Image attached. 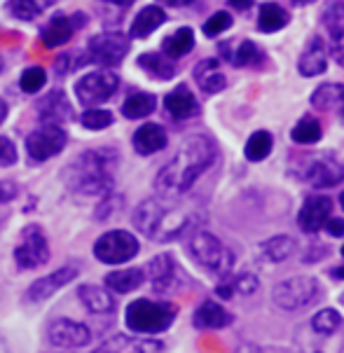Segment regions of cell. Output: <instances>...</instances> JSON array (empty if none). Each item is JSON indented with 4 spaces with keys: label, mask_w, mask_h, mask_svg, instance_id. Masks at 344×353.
Wrapping results in <instances>:
<instances>
[{
    "label": "cell",
    "mask_w": 344,
    "mask_h": 353,
    "mask_svg": "<svg viewBox=\"0 0 344 353\" xmlns=\"http://www.w3.org/2000/svg\"><path fill=\"white\" fill-rule=\"evenodd\" d=\"M180 196L183 194H160L141 201L131 215L134 227L141 234L160 243L173 241V239L199 230L204 215L199 213L195 203L183 201Z\"/></svg>",
    "instance_id": "6da1fadb"
},
{
    "label": "cell",
    "mask_w": 344,
    "mask_h": 353,
    "mask_svg": "<svg viewBox=\"0 0 344 353\" xmlns=\"http://www.w3.org/2000/svg\"><path fill=\"white\" fill-rule=\"evenodd\" d=\"M216 157H218V150H216L213 141L207 139V136H190L178 148L173 159L157 173V181H155L157 192L185 194L197 183V178L213 166Z\"/></svg>",
    "instance_id": "7a4b0ae2"
},
{
    "label": "cell",
    "mask_w": 344,
    "mask_h": 353,
    "mask_svg": "<svg viewBox=\"0 0 344 353\" xmlns=\"http://www.w3.org/2000/svg\"><path fill=\"white\" fill-rule=\"evenodd\" d=\"M117 154L106 148L87 150L64 169V185L80 196H106L113 192V164Z\"/></svg>",
    "instance_id": "3957f363"
},
{
    "label": "cell",
    "mask_w": 344,
    "mask_h": 353,
    "mask_svg": "<svg viewBox=\"0 0 344 353\" xmlns=\"http://www.w3.org/2000/svg\"><path fill=\"white\" fill-rule=\"evenodd\" d=\"M176 304L171 302H155V300H136L124 311V323L134 334L153 337L171 327L176 321Z\"/></svg>",
    "instance_id": "277c9868"
},
{
    "label": "cell",
    "mask_w": 344,
    "mask_h": 353,
    "mask_svg": "<svg viewBox=\"0 0 344 353\" xmlns=\"http://www.w3.org/2000/svg\"><path fill=\"white\" fill-rule=\"evenodd\" d=\"M188 250L190 255L195 257L197 265H202L204 269L213 274H220V276H227L234 267V255L220 239H216L213 234L204 230H195L190 232V241H188Z\"/></svg>",
    "instance_id": "5b68a950"
},
{
    "label": "cell",
    "mask_w": 344,
    "mask_h": 353,
    "mask_svg": "<svg viewBox=\"0 0 344 353\" xmlns=\"http://www.w3.org/2000/svg\"><path fill=\"white\" fill-rule=\"evenodd\" d=\"M323 288L316 279L312 276H293L281 281L279 285L271 292V300L283 311H298L305 309L309 304H316L321 300Z\"/></svg>",
    "instance_id": "8992f818"
},
{
    "label": "cell",
    "mask_w": 344,
    "mask_h": 353,
    "mask_svg": "<svg viewBox=\"0 0 344 353\" xmlns=\"http://www.w3.org/2000/svg\"><path fill=\"white\" fill-rule=\"evenodd\" d=\"M138 253V239L124 230H113L106 232L96 239L94 243V255L104 265H124L131 257Z\"/></svg>",
    "instance_id": "52a82bcc"
},
{
    "label": "cell",
    "mask_w": 344,
    "mask_h": 353,
    "mask_svg": "<svg viewBox=\"0 0 344 353\" xmlns=\"http://www.w3.org/2000/svg\"><path fill=\"white\" fill-rule=\"evenodd\" d=\"M15 262L19 269H38L50 262V243L40 225H26L15 248Z\"/></svg>",
    "instance_id": "ba28073f"
},
{
    "label": "cell",
    "mask_w": 344,
    "mask_h": 353,
    "mask_svg": "<svg viewBox=\"0 0 344 353\" xmlns=\"http://www.w3.org/2000/svg\"><path fill=\"white\" fill-rule=\"evenodd\" d=\"M120 77L113 70H94L84 75L75 85V97L82 105H99L117 92Z\"/></svg>",
    "instance_id": "9c48e42d"
},
{
    "label": "cell",
    "mask_w": 344,
    "mask_h": 353,
    "mask_svg": "<svg viewBox=\"0 0 344 353\" xmlns=\"http://www.w3.org/2000/svg\"><path fill=\"white\" fill-rule=\"evenodd\" d=\"M68 136L59 124H42L26 139V152L33 161H47L66 148Z\"/></svg>",
    "instance_id": "30bf717a"
},
{
    "label": "cell",
    "mask_w": 344,
    "mask_h": 353,
    "mask_svg": "<svg viewBox=\"0 0 344 353\" xmlns=\"http://www.w3.org/2000/svg\"><path fill=\"white\" fill-rule=\"evenodd\" d=\"M129 52V38L117 31L99 33L89 40L87 47V61L99 65H117Z\"/></svg>",
    "instance_id": "8fae6325"
},
{
    "label": "cell",
    "mask_w": 344,
    "mask_h": 353,
    "mask_svg": "<svg viewBox=\"0 0 344 353\" xmlns=\"http://www.w3.org/2000/svg\"><path fill=\"white\" fill-rule=\"evenodd\" d=\"M47 339L57 349H82L92 342V330L73 319H59L47 327Z\"/></svg>",
    "instance_id": "7c38bea8"
},
{
    "label": "cell",
    "mask_w": 344,
    "mask_h": 353,
    "mask_svg": "<svg viewBox=\"0 0 344 353\" xmlns=\"http://www.w3.org/2000/svg\"><path fill=\"white\" fill-rule=\"evenodd\" d=\"M164 344L143 334H113L92 353H162Z\"/></svg>",
    "instance_id": "4fadbf2b"
},
{
    "label": "cell",
    "mask_w": 344,
    "mask_h": 353,
    "mask_svg": "<svg viewBox=\"0 0 344 353\" xmlns=\"http://www.w3.org/2000/svg\"><path fill=\"white\" fill-rule=\"evenodd\" d=\"M77 267H61L57 272H50L47 276H40L38 281H33L26 290V300L28 302H45L50 300L57 290H61L64 285L73 283L77 279Z\"/></svg>",
    "instance_id": "5bb4252c"
},
{
    "label": "cell",
    "mask_w": 344,
    "mask_h": 353,
    "mask_svg": "<svg viewBox=\"0 0 344 353\" xmlns=\"http://www.w3.org/2000/svg\"><path fill=\"white\" fill-rule=\"evenodd\" d=\"M305 176L314 188H335L344 181V166L333 157L318 154L309 161V169H307Z\"/></svg>",
    "instance_id": "9a60e30c"
},
{
    "label": "cell",
    "mask_w": 344,
    "mask_h": 353,
    "mask_svg": "<svg viewBox=\"0 0 344 353\" xmlns=\"http://www.w3.org/2000/svg\"><path fill=\"white\" fill-rule=\"evenodd\" d=\"M333 215V201L328 196H309L303 208H300V215H298V223L303 227L305 232L309 234H316L318 230H323L325 220Z\"/></svg>",
    "instance_id": "2e32d148"
},
{
    "label": "cell",
    "mask_w": 344,
    "mask_h": 353,
    "mask_svg": "<svg viewBox=\"0 0 344 353\" xmlns=\"http://www.w3.org/2000/svg\"><path fill=\"white\" fill-rule=\"evenodd\" d=\"M84 23V17L82 14H73V17H66V14H59L42 28L40 38L45 47H61L73 38V33L77 31V26Z\"/></svg>",
    "instance_id": "e0dca14e"
},
{
    "label": "cell",
    "mask_w": 344,
    "mask_h": 353,
    "mask_svg": "<svg viewBox=\"0 0 344 353\" xmlns=\"http://www.w3.org/2000/svg\"><path fill=\"white\" fill-rule=\"evenodd\" d=\"M148 279L153 283L155 292H169L178 283V267L171 255L162 253L150 260L148 265Z\"/></svg>",
    "instance_id": "ac0fdd59"
},
{
    "label": "cell",
    "mask_w": 344,
    "mask_h": 353,
    "mask_svg": "<svg viewBox=\"0 0 344 353\" xmlns=\"http://www.w3.org/2000/svg\"><path fill=\"white\" fill-rule=\"evenodd\" d=\"M77 300L82 302V307L89 311V314L104 316V314H113L115 311V295L108 288H101V285L94 283H84L77 288Z\"/></svg>",
    "instance_id": "d6986e66"
},
{
    "label": "cell",
    "mask_w": 344,
    "mask_h": 353,
    "mask_svg": "<svg viewBox=\"0 0 344 353\" xmlns=\"http://www.w3.org/2000/svg\"><path fill=\"white\" fill-rule=\"evenodd\" d=\"M232 321H234L232 314L213 300L202 302L197 307L195 316H192V323H195L197 330H222V327H227Z\"/></svg>",
    "instance_id": "ffe728a7"
},
{
    "label": "cell",
    "mask_w": 344,
    "mask_h": 353,
    "mask_svg": "<svg viewBox=\"0 0 344 353\" xmlns=\"http://www.w3.org/2000/svg\"><path fill=\"white\" fill-rule=\"evenodd\" d=\"M330 33V54L337 63L344 65V3H333L323 17Z\"/></svg>",
    "instance_id": "44dd1931"
},
{
    "label": "cell",
    "mask_w": 344,
    "mask_h": 353,
    "mask_svg": "<svg viewBox=\"0 0 344 353\" xmlns=\"http://www.w3.org/2000/svg\"><path fill=\"white\" fill-rule=\"evenodd\" d=\"M38 115L45 124H61L66 119H70L73 112H70V103L66 94L61 89H54L38 103Z\"/></svg>",
    "instance_id": "7402d4cb"
},
{
    "label": "cell",
    "mask_w": 344,
    "mask_h": 353,
    "mask_svg": "<svg viewBox=\"0 0 344 353\" xmlns=\"http://www.w3.org/2000/svg\"><path fill=\"white\" fill-rule=\"evenodd\" d=\"M164 105H166V112L173 119H188L192 115H197V110H199L195 94H192L190 87H185V85H178L173 89V92L164 99Z\"/></svg>",
    "instance_id": "603a6c76"
},
{
    "label": "cell",
    "mask_w": 344,
    "mask_h": 353,
    "mask_svg": "<svg viewBox=\"0 0 344 353\" xmlns=\"http://www.w3.org/2000/svg\"><path fill=\"white\" fill-rule=\"evenodd\" d=\"M298 68L305 77H314V75L325 73V68H328V50H325V43L321 38H312L307 52L300 57Z\"/></svg>",
    "instance_id": "cb8c5ba5"
},
{
    "label": "cell",
    "mask_w": 344,
    "mask_h": 353,
    "mask_svg": "<svg viewBox=\"0 0 344 353\" xmlns=\"http://www.w3.org/2000/svg\"><path fill=\"white\" fill-rule=\"evenodd\" d=\"M146 283V272L143 269H120V272H111L106 276V288L117 295H129V292L138 290Z\"/></svg>",
    "instance_id": "d4e9b609"
},
{
    "label": "cell",
    "mask_w": 344,
    "mask_h": 353,
    "mask_svg": "<svg viewBox=\"0 0 344 353\" xmlns=\"http://www.w3.org/2000/svg\"><path fill=\"white\" fill-rule=\"evenodd\" d=\"M134 150L138 154H155L166 148V131L160 124H143L134 134Z\"/></svg>",
    "instance_id": "484cf974"
},
{
    "label": "cell",
    "mask_w": 344,
    "mask_h": 353,
    "mask_svg": "<svg viewBox=\"0 0 344 353\" xmlns=\"http://www.w3.org/2000/svg\"><path fill=\"white\" fill-rule=\"evenodd\" d=\"M164 21H166V12L162 8H155V5H148V8H143L136 14L129 35L131 38H148V35L157 31Z\"/></svg>",
    "instance_id": "4316f807"
},
{
    "label": "cell",
    "mask_w": 344,
    "mask_h": 353,
    "mask_svg": "<svg viewBox=\"0 0 344 353\" xmlns=\"http://www.w3.org/2000/svg\"><path fill=\"white\" fill-rule=\"evenodd\" d=\"M218 61L216 59H207V61H202L195 68V77L199 82V87L204 89L207 94H216V92H222L225 89V75L218 70Z\"/></svg>",
    "instance_id": "83f0119b"
},
{
    "label": "cell",
    "mask_w": 344,
    "mask_h": 353,
    "mask_svg": "<svg viewBox=\"0 0 344 353\" xmlns=\"http://www.w3.org/2000/svg\"><path fill=\"white\" fill-rule=\"evenodd\" d=\"M138 65H141L148 75L157 77V80H169V77L176 75V65H173L171 59L157 52L141 54V57H138Z\"/></svg>",
    "instance_id": "f1b7e54d"
},
{
    "label": "cell",
    "mask_w": 344,
    "mask_h": 353,
    "mask_svg": "<svg viewBox=\"0 0 344 353\" xmlns=\"http://www.w3.org/2000/svg\"><path fill=\"white\" fill-rule=\"evenodd\" d=\"M192 47H195V33H192V28H178L176 33H171L162 43V54L169 59H180L185 54H190Z\"/></svg>",
    "instance_id": "f546056e"
},
{
    "label": "cell",
    "mask_w": 344,
    "mask_h": 353,
    "mask_svg": "<svg viewBox=\"0 0 344 353\" xmlns=\"http://www.w3.org/2000/svg\"><path fill=\"white\" fill-rule=\"evenodd\" d=\"M295 248L298 243L291 236H274L260 246V257L265 262H283L295 253Z\"/></svg>",
    "instance_id": "4dcf8cb0"
},
{
    "label": "cell",
    "mask_w": 344,
    "mask_h": 353,
    "mask_svg": "<svg viewBox=\"0 0 344 353\" xmlns=\"http://www.w3.org/2000/svg\"><path fill=\"white\" fill-rule=\"evenodd\" d=\"M52 5L54 0H8V12L19 21H31Z\"/></svg>",
    "instance_id": "1f68e13d"
},
{
    "label": "cell",
    "mask_w": 344,
    "mask_h": 353,
    "mask_svg": "<svg viewBox=\"0 0 344 353\" xmlns=\"http://www.w3.org/2000/svg\"><path fill=\"white\" fill-rule=\"evenodd\" d=\"M157 101L153 94H146V92H136L131 97H126V101L122 103V115L129 117V119H141V117H148L150 112L155 110Z\"/></svg>",
    "instance_id": "d6a6232c"
},
{
    "label": "cell",
    "mask_w": 344,
    "mask_h": 353,
    "mask_svg": "<svg viewBox=\"0 0 344 353\" xmlns=\"http://www.w3.org/2000/svg\"><path fill=\"white\" fill-rule=\"evenodd\" d=\"M288 23V12L276 3H265L260 8V17H258V26L262 33H274L281 31Z\"/></svg>",
    "instance_id": "836d02e7"
},
{
    "label": "cell",
    "mask_w": 344,
    "mask_h": 353,
    "mask_svg": "<svg viewBox=\"0 0 344 353\" xmlns=\"http://www.w3.org/2000/svg\"><path fill=\"white\" fill-rule=\"evenodd\" d=\"M312 103L318 110H330L344 103V85H321L312 94Z\"/></svg>",
    "instance_id": "e575fe53"
},
{
    "label": "cell",
    "mask_w": 344,
    "mask_h": 353,
    "mask_svg": "<svg viewBox=\"0 0 344 353\" xmlns=\"http://www.w3.org/2000/svg\"><path fill=\"white\" fill-rule=\"evenodd\" d=\"M321 124L316 122V119H309L305 117L303 122L295 124V129L291 131V139L298 143V145H312V143L321 141Z\"/></svg>",
    "instance_id": "d590c367"
},
{
    "label": "cell",
    "mask_w": 344,
    "mask_h": 353,
    "mask_svg": "<svg viewBox=\"0 0 344 353\" xmlns=\"http://www.w3.org/2000/svg\"><path fill=\"white\" fill-rule=\"evenodd\" d=\"M244 152H246V159L262 161L271 152V136L267 131H256V134L249 139V143H246Z\"/></svg>",
    "instance_id": "8d00e7d4"
},
{
    "label": "cell",
    "mask_w": 344,
    "mask_h": 353,
    "mask_svg": "<svg viewBox=\"0 0 344 353\" xmlns=\"http://www.w3.org/2000/svg\"><path fill=\"white\" fill-rule=\"evenodd\" d=\"M47 82V73L45 68H40V65H31V68H26L19 77V87L21 92L26 94H38L42 87H45Z\"/></svg>",
    "instance_id": "74e56055"
},
{
    "label": "cell",
    "mask_w": 344,
    "mask_h": 353,
    "mask_svg": "<svg viewBox=\"0 0 344 353\" xmlns=\"http://www.w3.org/2000/svg\"><path fill=\"white\" fill-rule=\"evenodd\" d=\"M340 325H342V316L337 314L335 309H323L312 319V327L318 334H330V332H335Z\"/></svg>",
    "instance_id": "f35d334b"
},
{
    "label": "cell",
    "mask_w": 344,
    "mask_h": 353,
    "mask_svg": "<svg viewBox=\"0 0 344 353\" xmlns=\"http://www.w3.org/2000/svg\"><path fill=\"white\" fill-rule=\"evenodd\" d=\"M82 127L89 131H104L113 124V115L108 110H101V108H92L82 115Z\"/></svg>",
    "instance_id": "ab89813d"
},
{
    "label": "cell",
    "mask_w": 344,
    "mask_h": 353,
    "mask_svg": "<svg viewBox=\"0 0 344 353\" xmlns=\"http://www.w3.org/2000/svg\"><path fill=\"white\" fill-rule=\"evenodd\" d=\"M229 26H232V17H229L227 12H216V14L204 23V33H207L209 38H216V35H220L222 31H227Z\"/></svg>",
    "instance_id": "60d3db41"
},
{
    "label": "cell",
    "mask_w": 344,
    "mask_h": 353,
    "mask_svg": "<svg viewBox=\"0 0 344 353\" xmlns=\"http://www.w3.org/2000/svg\"><path fill=\"white\" fill-rule=\"evenodd\" d=\"M258 59V47L251 43V40H244L241 43V47L237 50V54H234V65H249V63H253Z\"/></svg>",
    "instance_id": "b9f144b4"
},
{
    "label": "cell",
    "mask_w": 344,
    "mask_h": 353,
    "mask_svg": "<svg viewBox=\"0 0 344 353\" xmlns=\"http://www.w3.org/2000/svg\"><path fill=\"white\" fill-rule=\"evenodd\" d=\"M229 283H232V288L241 292V295H251V292L258 288V279L253 276V274H241V276L229 281Z\"/></svg>",
    "instance_id": "7bdbcfd3"
},
{
    "label": "cell",
    "mask_w": 344,
    "mask_h": 353,
    "mask_svg": "<svg viewBox=\"0 0 344 353\" xmlns=\"http://www.w3.org/2000/svg\"><path fill=\"white\" fill-rule=\"evenodd\" d=\"M17 161V148L15 143L5 136H0V166H12Z\"/></svg>",
    "instance_id": "ee69618b"
},
{
    "label": "cell",
    "mask_w": 344,
    "mask_h": 353,
    "mask_svg": "<svg viewBox=\"0 0 344 353\" xmlns=\"http://www.w3.org/2000/svg\"><path fill=\"white\" fill-rule=\"evenodd\" d=\"M19 196V185L12 181H0V203H10Z\"/></svg>",
    "instance_id": "f6af8a7d"
},
{
    "label": "cell",
    "mask_w": 344,
    "mask_h": 353,
    "mask_svg": "<svg viewBox=\"0 0 344 353\" xmlns=\"http://www.w3.org/2000/svg\"><path fill=\"white\" fill-rule=\"evenodd\" d=\"M323 227L330 236H344V220L342 218H328Z\"/></svg>",
    "instance_id": "bcb514c9"
},
{
    "label": "cell",
    "mask_w": 344,
    "mask_h": 353,
    "mask_svg": "<svg viewBox=\"0 0 344 353\" xmlns=\"http://www.w3.org/2000/svg\"><path fill=\"white\" fill-rule=\"evenodd\" d=\"M229 5H232L234 10H249L253 5V0H227Z\"/></svg>",
    "instance_id": "7dc6e473"
},
{
    "label": "cell",
    "mask_w": 344,
    "mask_h": 353,
    "mask_svg": "<svg viewBox=\"0 0 344 353\" xmlns=\"http://www.w3.org/2000/svg\"><path fill=\"white\" fill-rule=\"evenodd\" d=\"M160 3H164V5H171V8H180V5H190L192 0H160Z\"/></svg>",
    "instance_id": "c3c4849f"
},
{
    "label": "cell",
    "mask_w": 344,
    "mask_h": 353,
    "mask_svg": "<svg viewBox=\"0 0 344 353\" xmlns=\"http://www.w3.org/2000/svg\"><path fill=\"white\" fill-rule=\"evenodd\" d=\"M237 353H260V349H258V346H253V344H244Z\"/></svg>",
    "instance_id": "681fc988"
},
{
    "label": "cell",
    "mask_w": 344,
    "mask_h": 353,
    "mask_svg": "<svg viewBox=\"0 0 344 353\" xmlns=\"http://www.w3.org/2000/svg\"><path fill=\"white\" fill-rule=\"evenodd\" d=\"M5 117H8V103H5V101L0 99V124L5 122Z\"/></svg>",
    "instance_id": "f907efd6"
},
{
    "label": "cell",
    "mask_w": 344,
    "mask_h": 353,
    "mask_svg": "<svg viewBox=\"0 0 344 353\" xmlns=\"http://www.w3.org/2000/svg\"><path fill=\"white\" fill-rule=\"evenodd\" d=\"M108 3H111V5H120V8H129L134 0H108Z\"/></svg>",
    "instance_id": "816d5d0a"
},
{
    "label": "cell",
    "mask_w": 344,
    "mask_h": 353,
    "mask_svg": "<svg viewBox=\"0 0 344 353\" xmlns=\"http://www.w3.org/2000/svg\"><path fill=\"white\" fill-rule=\"evenodd\" d=\"M333 276L335 279H344V267H335L333 269Z\"/></svg>",
    "instance_id": "f5cc1de1"
},
{
    "label": "cell",
    "mask_w": 344,
    "mask_h": 353,
    "mask_svg": "<svg viewBox=\"0 0 344 353\" xmlns=\"http://www.w3.org/2000/svg\"><path fill=\"white\" fill-rule=\"evenodd\" d=\"M0 353H10V351H8V342H5L3 337H0Z\"/></svg>",
    "instance_id": "db71d44e"
},
{
    "label": "cell",
    "mask_w": 344,
    "mask_h": 353,
    "mask_svg": "<svg viewBox=\"0 0 344 353\" xmlns=\"http://www.w3.org/2000/svg\"><path fill=\"white\" fill-rule=\"evenodd\" d=\"M298 5H309V3H314V0H295Z\"/></svg>",
    "instance_id": "11a10c76"
},
{
    "label": "cell",
    "mask_w": 344,
    "mask_h": 353,
    "mask_svg": "<svg viewBox=\"0 0 344 353\" xmlns=\"http://www.w3.org/2000/svg\"><path fill=\"white\" fill-rule=\"evenodd\" d=\"M340 203H342V208H344V192L340 194Z\"/></svg>",
    "instance_id": "9f6ffc18"
},
{
    "label": "cell",
    "mask_w": 344,
    "mask_h": 353,
    "mask_svg": "<svg viewBox=\"0 0 344 353\" xmlns=\"http://www.w3.org/2000/svg\"><path fill=\"white\" fill-rule=\"evenodd\" d=\"M0 70H3V59H0Z\"/></svg>",
    "instance_id": "6f0895ef"
},
{
    "label": "cell",
    "mask_w": 344,
    "mask_h": 353,
    "mask_svg": "<svg viewBox=\"0 0 344 353\" xmlns=\"http://www.w3.org/2000/svg\"><path fill=\"white\" fill-rule=\"evenodd\" d=\"M342 255H344V246H342Z\"/></svg>",
    "instance_id": "680465c9"
},
{
    "label": "cell",
    "mask_w": 344,
    "mask_h": 353,
    "mask_svg": "<svg viewBox=\"0 0 344 353\" xmlns=\"http://www.w3.org/2000/svg\"><path fill=\"white\" fill-rule=\"evenodd\" d=\"M0 223H3V218H0Z\"/></svg>",
    "instance_id": "91938a15"
}]
</instances>
